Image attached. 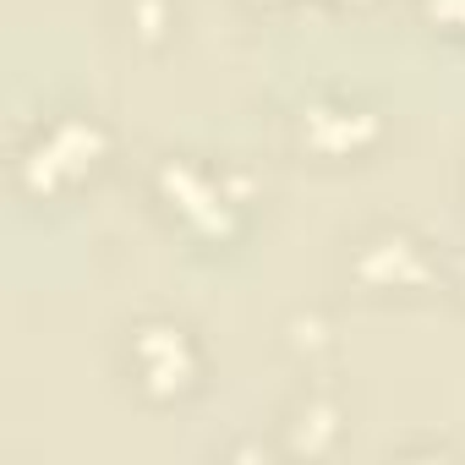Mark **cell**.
<instances>
[{
	"label": "cell",
	"instance_id": "cell-1",
	"mask_svg": "<svg viewBox=\"0 0 465 465\" xmlns=\"http://www.w3.org/2000/svg\"><path fill=\"white\" fill-rule=\"evenodd\" d=\"M104 153V132L94 121H55L39 132V143L23 153V181L39 192H55L61 181H77L99 164Z\"/></svg>",
	"mask_w": 465,
	"mask_h": 465
},
{
	"label": "cell",
	"instance_id": "cell-2",
	"mask_svg": "<svg viewBox=\"0 0 465 465\" xmlns=\"http://www.w3.org/2000/svg\"><path fill=\"white\" fill-rule=\"evenodd\" d=\"M132 367H137V383L159 400H175L197 383V351L192 340L175 329V323H148L132 334Z\"/></svg>",
	"mask_w": 465,
	"mask_h": 465
}]
</instances>
